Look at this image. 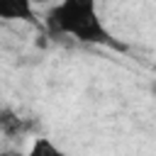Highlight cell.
Listing matches in <instances>:
<instances>
[{
  "label": "cell",
  "instance_id": "1",
  "mask_svg": "<svg viewBox=\"0 0 156 156\" xmlns=\"http://www.w3.org/2000/svg\"><path fill=\"white\" fill-rule=\"evenodd\" d=\"M46 24H49L51 34L73 37L83 44H102V46L119 49V51L127 49L100 22L95 0H61L56 7L49 10Z\"/></svg>",
  "mask_w": 156,
  "mask_h": 156
},
{
  "label": "cell",
  "instance_id": "2",
  "mask_svg": "<svg viewBox=\"0 0 156 156\" xmlns=\"http://www.w3.org/2000/svg\"><path fill=\"white\" fill-rule=\"evenodd\" d=\"M0 20L7 22H27V24H39L34 15V2L32 0H0Z\"/></svg>",
  "mask_w": 156,
  "mask_h": 156
},
{
  "label": "cell",
  "instance_id": "3",
  "mask_svg": "<svg viewBox=\"0 0 156 156\" xmlns=\"http://www.w3.org/2000/svg\"><path fill=\"white\" fill-rule=\"evenodd\" d=\"M27 156H66V154L54 144V139H49V136H37V139L32 141Z\"/></svg>",
  "mask_w": 156,
  "mask_h": 156
},
{
  "label": "cell",
  "instance_id": "4",
  "mask_svg": "<svg viewBox=\"0 0 156 156\" xmlns=\"http://www.w3.org/2000/svg\"><path fill=\"white\" fill-rule=\"evenodd\" d=\"M0 132L5 136H15L22 132V117H17L10 107H2L0 110Z\"/></svg>",
  "mask_w": 156,
  "mask_h": 156
},
{
  "label": "cell",
  "instance_id": "5",
  "mask_svg": "<svg viewBox=\"0 0 156 156\" xmlns=\"http://www.w3.org/2000/svg\"><path fill=\"white\" fill-rule=\"evenodd\" d=\"M34 5H44V2H49V0H32Z\"/></svg>",
  "mask_w": 156,
  "mask_h": 156
},
{
  "label": "cell",
  "instance_id": "6",
  "mask_svg": "<svg viewBox=\"0 0 156 156\" xmlns=\"http://www.w3.org/2000/svg\"><path fill=\"white\" fill-rule=\"evenodd\" d=\"M151 93H154V95H156V80H154V83H151Z\"/></svg>",
  "mask_w": 156,
  "mask_h": 156
}]
</instances>
